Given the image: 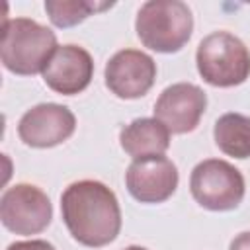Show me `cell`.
Masks as SVG:
<instances>
[{"label":"cell","mask_w":250,"mask_h":250,"mask_svg":"<svg viewBox=\"0 0 250 250\" xmlns=\"http://www.w3.org/2000/svg\"><path fill=\"white\" fill-rule=\"evenodd\" d=\"M57 47V35L47 25L29 18H4L0 61L6 70L18 76L43 72Z\"/></svg>","instance_id":"7a4b0ae2"},{"label":"cell","mask_w":250,"mask_h":250,"mask_svg":"<svg viewBox=\"0 0 250 250\" xmlns=\"http://www.w3.org/2000/svg\"><path fill=\"white\" fill-rule=\"evenodd\" d=\"M76 129L74 113L61 104H37L18 121V137L31 148H51L72 137Z\"/></svg>","instance_id":"52a82bcc"},{"label":"cell","mask_w":250,"mask_h":250,"mask_svg":"<svg viewBox=\"0 0 250 250\" xmlns=\"http://www.w3.org/2000/svg\"><path fill=\"white\" fill-rule=\"evenodd\" d=\"M113 2H96V0H47L45 12L53 25L64 29V27L78 25L88 16L109 10Z\"/></svg>","instance_id":"5bb4252c"},{"label":"cell","mask_w":250,"mask_h":250,"mask_svg":"<svg viewBox=\"0 0 250 250\" xmlns=\"http://www.w3.org/2000/svg\"><path fill=\"white\" fill-rule=\"evenodd\" d=\"M229 250H250V230L236 234V236L230 240Z\"/></svg>","instance_id":"2e32d148"},{"label":"cell","mask_w":250,"mask_h":250,"mask_svg":"<svg viewBox=\"0 0 250 250\" xmlns=\"http://www.w3.org/2000/svg\"><path fill=\"white\" fill-rule=\"evenodd\" d=\"M189 191L197 205L209 211H232L246 193L244 176L230 162L207 158L195 164L189 176Z\"/></svg>","instance_id":"5b68a950"},{"label":"cell","mask_w":250,"mask_h":250,"mask_svg":"<svg viewBox=\"0 0 250 250\" xmlns=\"http://www.w3.org/2000/svg\"><path fill=\"white\" fill-rule=\"evenodd\" d=\"M6 250H57L51 242L41 240V238H31V240H18L12 242Z\"/></svg>","instance_id":"9a60e30c"},{"label":"cell","mask_w":250,"mask_h":250,"mask_svg":"<svg viewBox=\"0 0 250 250\" xmlns=\"http://www.w3.org/2000/svg\"><path fill=\"white\" fill-rule=\"evenodd\" d=\"M61 215L70 236L88 248L107 246L121 230L117 195L98 180L70 184L61 195Z\"/></svg>","instance_id":"6da1fadb"},{"label":"cell","mask_w":250,"mask_h":250,"mask_svg":"<svg viewBox=\"0 0 250 250\" xmlns=\"http://www.w3.org/2000/svg\"><path fill=\"white\" fill-rule=\"evenodd\" d=\"M137 37L156 53H178L193 33V16L182 0H148L135 20Z\"/></svg>","instance_id":"3957f363"},{"label":"cell","mask_w":250,"mask_h":250,"mask_svg":"<svg viewBox=\"0 0 250 250\" xmlns=\"http://www.w3.org/2000/svg\"><path fill=\"white\" fill-rule=\"evenodd\" d=\"M213 139L221 152L232 158H250V117L242 113H225L215 121Z\"/></svg>","instance_id":"4fadbf2b"},{"label":"cell","mask_w":250,"mask_h":250,"mask_svg":"<svg viewBox=\"0 0 250 250\" xmlns=\"http://www.w3.org/2000/svg\"><path fill=\"white\" fill-rule=\"evenodd\" d=\"M119 145L133 160L160 156L170 146V131L156 117H139L121 129Z\"/></svg>","instance_id":"7c38bea8"},{"label":"cell","mask_w":250,"mask_h":250,"mask_svg":"<svg viewBox=\"0 0 250 250\" xmlns=\"http://www.w3.org/2000/svg\"><path fill=\"white\" fill-rule=\"evenodd\" d=\"M207 107V94L191 82H176L162 90L154 104V117L172 135L191 133Z\"/></svg>","instance_id":"9c48e42d"},{"label":"cell","mask_w":250,"mask_h":250,"mask_svg":"<svg viewBox=\"0 0 250 250\" xmlns=\"http://www.w3.org/2000/svg\"><path fill=\"white\" fill-rule=\"evenodd\" d=\"M178 182V168L164 154L133 160L125 172L127 191L141 203L166 201L174 195Z\"/></svg>","instance_id":"30bf717a"},{"label":"cell","mask_w":250,"mask_h":250,"mask_svg":"<svg viewBox=\"0 0 250 250\" xmlns=\"http://www.w3.org/2000/svg\"><path fill=\"white\" fill-rule=\"evenodd\" d=\"M105 86L121 100L143 98L156 80L154 59L139 49H121L105 64Z\"/></svg>","instance_id":"ba28073f"},{"label":"cell","mask_w":250,"mask_h":250,"mask_svg":"<svg viewBox=\"0 0 250 250\" xmlns=\"http://www.w3.org/2000/svg\"><path fill=\"white\" fill-rule=\"evenodd\" d=\"M123 250H148V248H145V246H127Z\"/></svg>","instance_id":"e0dca14e"},{"label":"cell","mask_w":250,"mask_h":250,"mask_svg":"<svg viewBox=\"0 0 250 250\" xmlns=\"http://www.w3.org/2000/svg\"><path fill=\"white\" fill-rule=\"evenodd\" d=\"M41 76L53 92L74 96L90 86L94 78V59L80 45H59L45 64Z\"/></svg>","instance_id":"8fae6325"},{"label":"cell","mask_w":250,"mask_h":250,"mask_svg":"<svg viewBox=\"0 0 250 250\" xmlns=\"http://www.w3.org/2000/svg\"><path fill=\"white\" fill-rule=\"evenodd\" d=\"M53 205L47 193L33 184H16L0 197V221L16 234H39L51 225Z\"/></svg>","instance_id":"8992f818"},{"label":"cell","mask_w":250,"mask_h":250,"mask_svg":"<svg viewBox=\"0 0 250 250\" xmlns=\"http://www.w3.org/2000/svg\"><path fill=\"white\" fill-rule=\"evenodd\" d=\"M195 64L207 84L232 88L246 82L250 76V51L236 35L229 31H213L199 41Z\"/></svg>","instance_id":"277c9868"}]
</instances>
